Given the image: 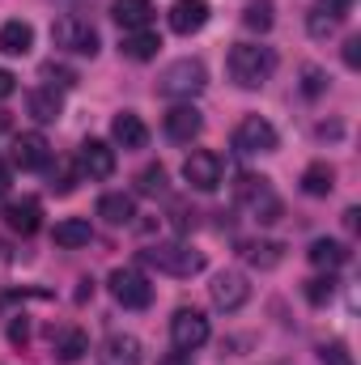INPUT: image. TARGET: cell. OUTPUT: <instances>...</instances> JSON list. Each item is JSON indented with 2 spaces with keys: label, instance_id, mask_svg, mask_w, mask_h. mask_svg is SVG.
I'll return each instance as SVG.
<instances>
[{
  "label": "cell",
  "instance_id": "1",
  "mask_svg": "<svg viewBox=\"0 0 361 365\" xmlns=\"http://www.w3.org/2000/svg\"><path fill=\"white\" fill-rule=\"evenodd\" d=\"M225 68H230V81L238 90H264L276 73V51L260 47V43H234Z\"/></svg>",
  "mask_w": 361,
  "mask_h": 365
},
{
  "label": "cell",
  "instance_id": "2",
  "mask_svg": "<svg viewBox=\"0 0 361 365\" xmlns=\"http://www.w3.org/2000/svg\"><path fill=\"white\" fill-rule=\"evenodd\" d=\"M234 195H238V208H243V212H251V221H260V225L280 221V212H285L280 195L272 191V182L264 179V175H243Z\"/></svg>",
  "mask_w": 361,
  "mask_h": 365
},
{
  "label": "cell",
  "instance_id": "3",
  "mask_svg": "<svg viewBox=\"0 0 361 365\" xmlns=\"http://www.w3.org/2000/svg\"><path fill=\"white\" fill-rule=\"evenodd\" d=\"M141 259H145L149 268L166 272V276H195V272H204V255H200L195 247H187V242H149V247L141 251Z\"/></svg>",
  "mask_w": 361,
  "mask_h": 365
},
{
  "label": "cell",
  "instance_id": "4",
  "mask_svg": "<svg viewBox=\"0 0 361 365\" xmlns=\"http://www.w3.org/2000/svg\"><path fill=\"white\" fill-rule=\"evenodd\" d=\"M204 86H208V68H204L200 60H191V56L166 64V73L158 77V93H162V98H183V102H191Z\"/></svg>",
  "mask_w": 361,
  "mask_h": 365
},
{
  "label": "cell",
  "instance_id": "5",
  "mask_svg": "<svg viewBox=\"0 0 361 365\" xmlns=\"http://www.w3.org/2000/svg\"><path fill=\"white\" fill-rule=\"evenodd\" d=\"M106 289H111V297L123 310H145L153 302V284L145 280V272H136V268H115V272L106 276Z\"/></svg>",
  "mask_w": 361,
  "mask_h": 365
},
{
  "label": "cell",
  "instance_id": "6",
  "mask_svg": "<svg viewBox=\"0 0 361 365\" xmlns=\"http://www.w3.org/2000/svg\"><path fill=\"white\" fill-rule=\"evenodd\" d=\"M51 43L73 51V56H98V30L86 17H77V13H68V17H60L51 26Z\"/></svg>",
  "mask_w": 361,
  "mask_h": 365
},
{
  "label": "cell",
  "instance_id": "7",
  "mask_svg": "<svg viewBox=\"0 0 361 365\" xmlns=\"http://www.w3.org/2000/svg\"><path fill=\"white\" fill-rule=\"evenodd\" d=\"M171 340H175L179 353H195L200 344H208V319H204V310H191V306L175 310V319H171Z\"/></svg>",
  "mask_w": 361,
  "mask_h": 365
},
{
  "label": "cell",
  "instance_id": "8",
  "mask_svg": "<svg viewBox=\"0 0 361 365\" xmlns=\"http://www.w3.org/2000/svg\"><path fill=\"white\" fill-rule=\"evenodd\" d=\"M234 149L238 153H272L276 149V128L264 115H243L234 128Z\"/></svg>",
  "mask_w": 361,
  "mask_h": 365
},
{
  "label": "cell",
  "instance_id": "9",
  "mask_svg": "<svg viewBox=\"0 0 361 365\" xmlns=\"http://www.w3.org/2000/svg\"><path fill=\"white\" fill-rule=\"evenodd\" d=\"M208 297H213V306H217V310L234 314V310H243V306H247L251 284H247V276H243V272H217V276H213V284H208Z\"/></svg>",
  "mask_w": 361,
  "mask_h": 365
},
{
  "label": "cell",
  "instance_id": "10",
  "mask_svg": "<svg viewBox=\"0 0 361 365\" xmlns=\"http://www.w3.org/2000/svg\"><path fill=\"white\" fill-rule=\"evenodd\" d=\"M221 175H225V166H221V158L213 149H195L183 162V179L191 182L195 191H217L221 187Z\"/></svg>",
  "mask_w": 361,
  "mask_h": 365
},
{
  "label": "cell",
  "instance_id": "11",
  "mask_svg": "<svg viewBox=\"0 0 361 365\" xmlns=\"http://www.w3.org/2000/svg\"><path fill=\"white\" fill-rule=\"evenodd\" d=\"M47 162H51V145H47L43 132H21V136L13 140V166H21V170H43Z\"/></svg>",
  "mask_w": 361,
  "mask_h": 365
},
{
  "label": "cell",
  "instance_id": "12",
  "mask_svg": "<svg viewBox=\"0 0 361 365\" xmlns=\"http://www.w3.org/2000/svg\"><path fill=\"white\" fill-rule=\"evenodd\" d=\"M4 225H9L13 234H21V238L39 234V225H43V204H39L34 195H26V200H9V204H4Z\"/></svg>",
  "mask_w": 361,
  "mask_h": 365
},
{
  "label": "cell",
  "instance_id": "13",
  "mask_svg": "<svg viewBox=\"0 0 361 365\" xmlns=\"http://www.w3.org/2000/svg\"><path fill=\"white\" fill-rule=\"evenodd\" d=\"M200 128H204V115H200L191 102H179V106L166 110V136H171L175 145H191V140L200 136Z\"/></svg>",
  "mask_w": 361,
  "mask_h": 365
},
{
  "label": "cell",
  "instance_id": "14",
  "mask_svg": "<svg viewBox=\"0 0 361 365\" xmlns=\"http://www.w3.org/2000/svg\"><path fill=\"white\" fill-rule=\"evenodd\" d=\"M77 166H81V175H90V179H111L115 175V149L106 145V140H86L81 145V153H77Z\"/></svg>",
  "mask_w": 361,
  "mask_h": 365
},
{
  "label": "cell",
  "instance_id": "15",
  "mask_svg": "<svg viewBox=\"0 0 361 365\" xmlns=\"http://www.w3.org/2000/svg\"><path fill=\"white\" fill-rule=\"evenodd\" d=\"M98 365H141V340L136 336H106L98 349Z\"/></svg>",
  "mask_w": 361,
  "mask_h": 365
},
{
  "label": "cell",
  "instance_id": "16",
  "mask_svg": "<svg viewBox=\"0 0 361 365\" xmlns=\"http://www.w3.org/2000/svg\"><path fill=\"white\" fill-rule=\"evenodd\" d=\"M111 136H115V145H119V149H145L149 128H145V119H141L136 110H119V115H115V123H111Z\"/></svg>",
  "mask_w": 361,
  "mask_h": 365
},
{
  "label": "cell",
  "instance_id": "17",
  "mask_svg": "<svg viewBox=\"0 0 361 365\" xmlns=\"http://www.w3.org/2000/svg\"><path fill=\"white\" fill-rule=\"evenodd\" d=\"M208 26V4L204 0H175L171 4V30L175 34H195Z\"/></svg>",
  "mask_w": 361,
  "mask_h": 365
},
{
  "label": "cell",
  "instance_id": "18",
  "mask_svg": "<svg viewBox=\"0 0 361 365\" xmlns=\"http://www.w3.org/2000/svg\"><path fill=\"white\" fill-rule=\"evenodd\" d=\"M111 17L123 26V34H128V30H149V21H153V0H115V4H111Z\"/></svg>",
  "mask_w": 361,
  "mask_h": 365
},
{
  "label": "cell",
  "instance_id": "19",
  "mask_svg": "<svg viewBox=\"0 0 361 365\" xmlns=\"http://www.w3.org/2000/svg\"><path fill=\"white\" fill-rule=\"evenodd\" d=\"M51 238H56V247L77 251V247H90L93 242V225L86 221V217H64V221H56Z\"/></svg>",
  "mask_w": 361,
  "mask_h": 365
},
{
  "label": "cell",
  "instance_id": "20",
  "mask_svg": "<svg viewBox=\"0 0 361 365\" xmlns=\"http://www.w3.org/2000/svg\"><path fill=\"white\" fill-rule=\"evenodd\" d=\"M30 47H34V26H30V21L13 17V21L0 26V51H4V56H26Z\"/></svg>",
  "mask_w": 361,
  "mask_h": 365
},
{
  "label": "cell",
  "instance_id": "21",
  "mask_svg": "<svg viewBox=\"0 0 361 365\" xmlns=\"http://www.w3.org/2000/svg\"><path fill=\"white\" fill-rule=\"evenodd\" d=\"M238 255H243L251 268L272 272V268H280V259H285V247H280V242H268V238H260V242H243V247H238Z\"/></svg>",
  "mask_w": 361,
  "mask_h": 365
},
{
  "label": "cell",
  "instance_id": "22",
  "mask_svg": "<svg viewBox=\"0 0 361 365\" xmlns=\"http://www.w3.org/2000/svg\"><path fill=\"white\" fill-rule=\"evenodd\" d=\"M119 51L128 60H153L162 51V34H153V30H128L123 43H119Z\"/></svg>",
  "mask_w": 361,
  "mask_h": 365
},
{
  "label": "cell",
  "instance_id": "23",
  "mask_svg": "<svg viewBox=\"0 0 361 365\" xmlns=\"http://www.w3.org/2000/svg\"><path fill=\"white\" fill-rule=\"evenodd\" d=\"M98 217H102L106 225H128V221L136 217V204H132V195H123V191H106V195L98 200Z\"/></svg>",
  "mask_w": 361,
  "mask_h": 365
},
{
  "label": "cell",
  "instance_id": "24",
  "mask_svg": "<svg viewBox=\"0 0 361 365\" xmlns=\"http://www.w3.org/2000/svg\"><path fill=\"white\" fill-rule=\"evenodd\" d=\"M26 106H30V115H34L39 123H56V119L64 115V98H60V90H51V86L34 90L26 98Z\"/></svg>",
  "mask_w": 361,
  "mask_h": 365
},
{
  "label": "cell",
  "instance_id": "25",
  "mask_svg": "<svg viewBox=\"0 0 361 365\" xmlns=\"http://www.w3.org/2000/svg\"><path fill=\"white\" fill-rule=\"evenodd\" d=\"M51 349H56V357L64 365H73V361H81L86 353H90V336L81 331V327H64L56 340H51Z\"/></svg>",
  "mask_w": 361,
  "mask_h": 365
},
{
  "label": "cell",
  "instance_id": "26",
  "mask_svg": "<svg viewBox=\"0 0 361 365\" xmlns=\"http://www.w3.org/2000/svg\"><path fill=\"white\" fill-rule=\"evenodd\" d=\"M310 264L315 268H327V272H336L345 259H349V247L345 242H336V238H319V242H310Z\"/></svg>",
  "mask_w": 361,
  "mask_h": 365
},
{
  "label": "cell",
  "instance_id": "27",
  "mask_svg": "<svg viewBox=\"0 0 361 365\" xmlns=\"http://www.w3.org/2000/svg\"><path fill=\"white\" fill-rule=\"evenodd\" d=\"M332 187H336V170L327 162H310L302 170V191L306 195H332Z\"/></svg>",
  "mask_w": 361,
  "mask_h": 365
},
{
  "label": "cell",
  "instance_id": "28",
  "mask_svg": "<svg viewBox=\"0 0 361 365\" xmlns=\"http://www.w3.org/2000/svg\"><path fill=\"white\" fill-rule=\"evenodd\" d=\"M272 21H276V17H272V0H251V4L243 9V26H247V30H260V34H268Z\"/></svg>",
  "mask_w": 361,
  "mask_h": 365
},
{
  "label": "cell",
  "instance_id": "29",
  "mask_svg": "<svg viewBox=\"0 0 361 365\" xmlns=\"http://www.w3.org/2000/svg\"><path fill=\"white\" fill-rule=\"evenodd\" d=\"M336 26H340V17H336V13H332L327 4H319V9H310V17H306V30H310L315 38H327V34H332Z\"/></svg>",
  "mask_w": 361,
  "mask_h": 365
},
{
  "label": "cell",
  "instance_id": "30",
  "mask_svg": "<svg viewBox=\"0 0 361 365\" xmlns=\"http://www.w3.org/2000/svg\"><path fill=\"white\" fill-rule=\"evenodd\" d=\"M336 297V276H315V280H306V302L310 306H327Z\"/></svg>",
  "mask_w": 361,
  "mask_h": 365
},
{
  "label": "cell",
  "instance_id": "31",
  "mask_svg": "<svg viewBox=\"0 0 361 365\" xmlns=\"http://www.w3.org/2000/svg\"><path fill=\"white\" fill-rule=\"evenodd\" d=\"M136 191L141 195H166V166H145L136 175Z\"/></svg>",
  "mask_w": 361,
  "mask_h": 365
},
{
  "label": "cell",
  "instance_id": "32",
  "mask_svg": "<svg viewBox=\"0 0 361 365\" xmlns=\"http://www.w3.org/2000/svg\"><path fill=\"white\" fill-rule=\"evenodd\" d=\"M43 81H51V90H68V86H77V73L64 68V64H56V60H47L43 64Z\"/></svg>",
  "mask_w": 361,
  "mask_h": 365
},
{
  "label": "cell",
  "instance_id": "33",
  "mask_svg": "<svg viewBox=\"0 0 361 365\" xmlns=\"http://www.w3.org/2000/svg\"><path fill=\"white\" fill-rule=\"evenodd\" d=\"M81 179V166L77 162H60V175H51V191H60V195H68L73 187Z\"/></svg>",
  "mask_w": 361,
  "mask_h": 365
},
{
  "label": "cell",
  "instance_id": "34",
  "mask_svg": "<svg viewBox=\"0 0 361 365\" xmlns=\"http://www.w3.org/2000/svg\"><path fill=\"white\" fill-rule=\"evenodd\" d=\"M302 90H306V98H319V93L327 90V77L319 68H302Z\"/></svg>",
  "mask_w": 361,
  "mask_h": 365
},
{
  "label": "cell",
  "instance_id": "35",
  "mask_svg": "<svg viewBox=\"0 0 361 365\" xmlns=\"http://www.w3.org/2000/svg\"><path fill=\"white\" fill-rule=\"evenodd\" d=\"M171 217H175V230L187 234V230H195V217H200V212H195V208H187V204H175V208H171Z\"/></svg>",
  "mask_w": 361,
  "mask_h": 365
},
{
  "label": "cell",
  "instance_id": "36",
  "mask_svg": "<svg viewBox=\"0 0 361 365\" xmlns=\"http://www.w3.org/2000/svg\"><path fill=\"white\" fill-rule=\"evenodd\" d=\"M319 357H323V365H353L345 344H323V349H319Z\"/></svg>",
  "mask_w": 361,
  "mask_h": 365
},
{
  "label": "cell",
  "instance_id": "37",
  "mask_svg": "<svg viewBox=\"0 0 361 365\" xmlns=\"http://www.w3.org/2000/svg\"><path fill=\"white\" fill-rule=\"evenodd\" d=\"M9 340H13L17 349H26V340H30V323H26V319H17V323L9 327Z\"/></svg>",
  "mask_w": 361,
  "mask_h": 365
},
{
  "label": "cell",
  "instance_id": "38",
  "mask_svg": "<svg viewBox=\"0 0 361 365\" xmlns=\"http://www.w3.org/2000/svg\"><path fill=\"white\" fill-rule=\"evenodd\" d=\"M345 64L349 68H361V38H349L345 43Z\"/></svg>",
  "mask_w": 361,
  "mask_h": 365
},
{
  "label": "cell",
  "instance_id": "39",
  "mask_svg": "<svg viewBox=\"0 0 361 365\" xmlns=\"http://www.w3.org/2000/svg\"><path fill=\"white\" fill-rule=\"evenodd\" d=\"M13 93H17V77L9 68H0V98H13Z\"/></svg>",
  "mask_w": 361,
  "mask_h": 365
},
{
  "label": "cell",
  "instance_id": "40",
  "mask_svg": "<svg viewBox=\"0 0 361 365\" xmlns=\"http://www.w3.org/2000/svg\"><path fill=\"white\" fill-rule=\"evenodd\" d=\"M158 365H191V353H171V357H162Z\"/></svg>",
  "mask_w": 361,
  "mask_h": 365
},
{
  "label": "cell",
  "instance_id": "41",
  "mask_svg": "<svg viewBox=\"0 0 361 365\" xmlns=\"http://www.w3.org/2000/svg\"><path fill=\"white\" fill-rule=\"evenodd\" d=\"M323 4H327V9H332V13H336V17H345V9H349V4H353V0H323Z\"/></svg>",
  "mask_w": 361,
  "mask_h": 365
},
{
  "label": "cell",
  "instance_id": "42",
  "mask_svg": "<svg viewBox=\"0 0 361 365\" xmlns=\"http://www.w3.org/2000/svg\"><path fill=\"white\" fill-rule=\"evenodd\" d=\"M90 293H93V280H81V289H77V302H86Z\"/></svg>",
  "mask_w": 361,
  "mask_h": 365
},
{
  "label": "cell",
  "instance_id": "43",
  "mask_svg": "<svg viewBox=\"0 0 361 365\" xmlns=\"http://www.w3.org/2000/svg\"><path fill=\"white\" fill-rule=\"evenodd\" d=\"M4 191H9V166L0 162V195H4Z\"/></svg>",
  "mask_w": 361,
  "mask_h": 365
},
{
  "label": "cell",
  "instance_id": "44",
  "mask_svg": "<svg viewBox=\"0 0 361 365\" xmlns=\"http://www.w3.org/2000/svg\"><path fill=\"white\" fill-rule=\"evenodd\" d=\"M0 132H9V115L4 110H0Z\"/></svg>",
  "mask_w": 361,
  "mask_h": 365
}]
</instances>
